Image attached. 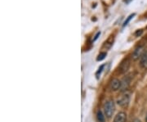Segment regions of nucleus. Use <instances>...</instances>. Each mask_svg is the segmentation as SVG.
I'll return each mask as SVG.
<instances>
[{"label": "nucleus", "mask_w": 147, "mask_h": 122, "mask_svg": "<svg viewBox=\"0 0 147 122\" xmlns=\"http://www.w3.org/2000/svg\"><path fill=\"white\" fill-rule=\"evenodd\" d=\"M104 111H105V115L107 118H110L113 116V113L114 111V101L109 100L105 102V104L104 105Z\"/></svg>", "instance_id": "obj_1"}, {"label": "nucleus", "mask_w": 147, "mask_h": 122, "mask_svg": "<svg viewBox=\"0 0 147 122\" xmlns=\"http://www.w3.org/2000/svg\"><path fill=\"white\" fill-rule=\"evenodd\" d=\"M129 102H130V95H129V94H128V93L123 94L121 96H119V98L117 100L118 104L121 107H124V108H126L128 106Z\"/></svg>", "instance_id": "obj_2"}, {"label": "nucleus", "mask_w": 147, "mask_h": 122, "mask_svg": "<svg viewBox=\"0 0 147 122\" xmlns=\"http://www.w3.org/2000/svg\"><path fill=\"white\" fill-rule=\"evenodd\" d=\"M144 53H145V52H144V47L143 46H138L133 51L132 57L133 60L136 61L137 59H139L140 57H142Z\"/></svg>", "instance_id": "obj_3"}, {"label": "nucleus", "mask_w": 147, "mask_h": 122, "mask_svg": "<svg viewBox=\"0 0 147 122\" xmlns=\"http://www.w3.org/2000/svg\"><path fill=\"white\" fill-rule=\"evenodd\" d=\"M130 67V61L128 59H125L124 61H122V63L120 64L119 67V71L120 74H124L128 71V70L129 69Z\"/></svg>", "instance_id": "obj_4"}, {"label": "nucleus", "mask_w": 147, "mask_h": 122, "mask_svg": "<svg viewBox=\"0 0 147 122\" xmlns=\"http://www.w3.org/2000/svg\"><path fill=\"white\" fill-rule=\"evenodd\" d=\"M120 87H121V81L118 79H114L109 84V88L112 91H116L118 89H120Z\"/></svg>", "instance_id": "obj_5"}, {"label": "nucleus", "mask_w": 147, "mask_h": 122, "mask_svg": "<svg viewBox=\"0 0 147 122\" xmlns=\"http://www.w3.org/2000/svg\"><path fill=\"white\" fill-rule=\"evenodd\" d=\"M130 84V78L126 77L123 80V81L121 82V87H120V91L121 92H125L128 89V86Z\"/></svg>", "instance_id": "obj_6"}, {"label": "nucleus", "mask_w": 147, "mask_h": 122, "mask_svg": "<svg viewBox=\"0 0 147 122\" xmlns=\"http://www.w3.org/2000/svg\"><path fill=\"white\" fill-rule=\"evenodd\" d=\"M127 120V115L125 112L121 111L119 113H118L116 115V117H114V122H126Z\"/></svg>", "instance_id": "obj_7"}, {"label": "nucleus", "mask_w": 147, "mask_h": 122, "mask_svg": "<svg viewBox=\"0 0 147 122\" xmlns=\"http://www.w3.org/2000/svg\"><path fill=\"white\" fill-rule=\"evenodd\" d=\"M141 66L144 68H147V52H145L141 57Z\"/></svg>", "instance_id": "obj_8"}, {"label": "nucleus", "mask_w": 147, "mask_h": 122, "mask_svg": "<svg viewBox=\"0 0 147 122\" xmlns=\"http://www.w3.org/2000/svg\"><path fill=\"white\" fill-rule=\"evenodd\" d=\"M113 43H114V38L113 37H111V38H109L105 43V44H104V47L106 49H109L111 48V46L113 45Z\"/></svg>", "instance_id": "obj_9"}, {"label": "nucleus", "mask_w": 147, "mask_h": 122, "mask_svg": "<svg viewBox=\"0 0 147 122\" xmlns=\"http://www.w3.org/2000/svg\"><path fill=\"white\" fill-rule=\"evenodd\" d=\"M97 118L99 122H105V116H104L103 112L101 111H98L97 114Z\"/></svg>", "instance_id": "obj_10"}, {"label": "nucleus", "mask_w": 147, "mask_h": 122, "mask_svg": "<svg viewBox=\"0 0 147 122\" xmlns=\"http://www.w3.org/2000/svg\"><path fill=\"white\" fill-rule=\"evenodd\" d=\"M135 15H136L135 13H132V14H131L129 17H128V18H127V19H126V20H125V22H124V25H123V27H125L126 26H127V25H128V24L129 23V22H130L131 20H132V19L133 17H135Z\"/></svg>", "instance_id": "obj_11"}, {"label": "nucleus", "mask_w": 147, "mask_h": 122, "mask_svg": "<svg viewBox=\"0 0 147 122\" xmlns=\"http://www.w3.org/2000/svg\"><path fill=\"white\" fill-rule=\"evenodd\" d=\"M106 54H107V53H105V52H103V53H101L98 55L97 60V61H102L104 58L106 57Z\"/></svg>", "instance_id": "obj_12"}, {"label": "nucleus", "mask_w": 147, "mask_h": 122, "mask_svg": "<svg viewBox=\"0 0 147 122\" xmlns=\"http://www.w3.org/2000/svg\"><path fill=\"white\" fill-rule=\"evenodd\" d=\"M142 32H143V30H136V32L135 33V35H136V37H139V36H141V35H142Z\"/></svg>", "instance_id": "obj_13"}, {"label": "nucleus", "mask_w": 147, "mask_h": 122, "mask_svg": "<svg viewBox=\"0 0 147 122\" xmlns=\"http://www.w3.org/2000/svg\"><path fill=\"white\" fill-rule=\"evenodd\" d=\"M103 68H104V65L101 66V67L99 68V71L97 72V75H99V74H101V72L102 71V69H103Z\"/></svg>", "instance_id": "obj_14"}, {"label": "nucleus", "mask_w": 147, "mask_h": 122, "mask_svg": "<svg viewBox=\"0 0 147 122\" xmlns=\"http://www.w3.org/2000/svg\"><path fill=\"white\" fill-rule=\"evenodd\" d=\"M100 34H101V32H97V34L95 35V38L93 39V41H96V40L98 39V37H99V35H100Z\"/></svg>", "instance_id": "obj_15"}, {"label": "nucleus", "mask_w": 147, "mask_h": 122, "mask_svg": "<svg viewBox=\"0 0 147 122\" xmlns=\"http://www.w3.org/2000/svg\"><path fill=\"white\" fill-rule=\"evenodd\" d=\"M131 1H132V0H124V3H126L127 4H128V3H129Z\"/></svg>", "instance_id": "obj_16"}, {"label": "nucleus", "mask_w": 147, "mask_h": 122, "mask_svg": "<svg viewBox=\"0 0 147 122\" xmlns=\"http://www.w3.org/2000/svg\"><path fill=\"white\" fill-rule=\"evenodd\" d=\"M133 122H142V121H141V120H139V119H135V120L133 121Z\"/></svg>", "instance_id": "obj_17"}, {"label": "nucleus", "mask_w": 147, "mask_h": 122, "mask_svg": "<svg viewBox=\"0 0 147 122\" xmlns=\"http://www.w3.org/2000/svg\"><path fill=\"white\" fill-rule=\"evenodd\" d=\"M146 122H147V116H146Z\"/></svg>", "instance_id": "obj_18"}]
</instances>
